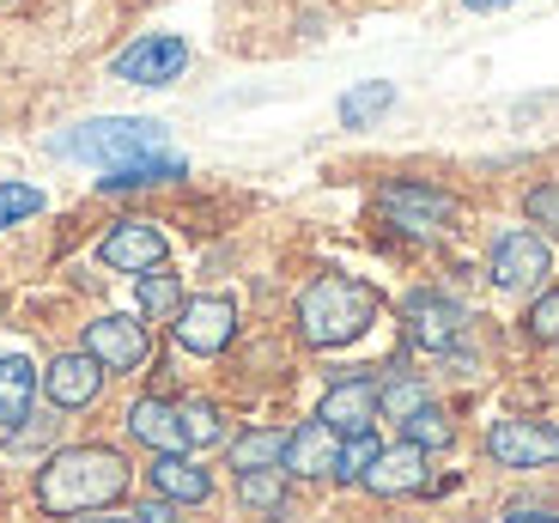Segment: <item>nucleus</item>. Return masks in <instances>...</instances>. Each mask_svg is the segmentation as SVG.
<instances>
[{"label": "nucleus", "mask_w": 559, "mask_h": 523, "mask_svg": "<svg viewBox=\"0 0 559 523\" xmlns=\"http://www.w3.org/2000/svg\"><path fill=\"white\" fill-rule=\"evenodd\" d=\"M128 494V456L110 444H68V451L43 456L37 468V506L49 518H85L104 511Z\"/></svg>", "instance_id": "nucleus-1"}, {"label": "nucleus", "mask_w": 559, "mask_h": 523, "mask_svg": "<svg viewBox=\"0 0 559 523\" xmlns=\"http://www.w3.org/2000/svg\"><path fill=\"white\" fill-rule=\"evenodd\" d=\"M378 293L353 274H317V281L298 293V335L317 354H335V347H353L365 329L378 323Z\"/></svg>", "instance_id": "nucleus-2"}, {"label": "nucleus", "mask_w": 559, "mask_h": 523, "mask_svg": "<svg viewBox=\"0 0 559 523\" xmlns=\"http://www.w3.org/2000/svg\"><path fill=\"white\" fill-rule=\"evenodd\" d=\"M165 122L153 116H98V122H80L56 141V153L80 158V165H98V170H116L128 158H146V153H165Z\"/></svg>", "instance_id": "nucleus-3"}, {"label": "nucleus", "mask_w": 559, "mask_h": 523, "mask_svg": "<svg viewBox=\"0 0 559 523\" xmlns=\"http://www.w3.org/2000/svg\"><path fill=\"white\" fill-rule=\"evenodd\" d=\"M378 213H383V226L407 231V238H438V231H450L462 219L456 195H444V189H432V183H414V177L383 183L378 189Z\"/></svg>", "instance_id": "nucleus-4"}, {"label": "nucleus", "mask_w": 559, "mask_h": 523, "mask_svg": "<svg viewBox=\"0 0 559 523\" xmlns=\"http://www.w3.org/2000/svg\"><path fill=\"white\" fill-rule=\"evenodd\" d=\"M547 269H554V250H547L542 231L504 226L499 238H492L487 274H492V286H499V293H535V286L547 281Z\"/></svg>", "instance_id": "nucleus-5"}, {"label": "nucleus", "mask_w": 559, "mask_h": 523, "mask_svg": "<svg viewBox=\"0 0 559 523\" xmlns=\"http://www.w3.org/2000/svg\"><path fill=\"white\" fill-rule=\"evenodd\" d=\"M170 335H177L182 354L195 359H213L231 347V335H238V305L225 293H201V298H182V311L170 317Z\"/></svg>", "instance_id": "nucleus-6"}, {"label": "nucleus", "mask_w": 559, "mask_h": 523, "mask_svg": "<svg viewBox=\"0 0 559 523\" xmlns=\"http://www.w3.org/2000/svg\"><path fill=\"white\" fill-rule=\"evenodd\" d=\"M487 456L504 468H547V463H559V432L547 420L504 414V420L487 426Z\"/></svg>", "instance_id": "nucleus-7"}, {"label": "nucleus", "mask_w": 559, "mask_h": 523, "mask_svg": "<svg viewBox=\"0 0 559 523\" xmlns=\"http://www.w3.org/2000/svg\"><path fill=\"white\" fill-rule=\"evenodd\" d=\"M462 305L450 293H432V286H419V293H407L402 298V329H407V341L414 347H426V354H450L456 347V335H462Z\"/></svg>", "instance_id": "nucleus-8"}, {"label": "nucleus", "mask_w": 559, "mask_h": 523, "mask_svg": "<svg viewBox=\"0 0 559 523\" xmlns=\"http://www.w3.org/2000/svg\"><path fill=\"white\" fill-rule=\"evenodd\" d=\"M182 68H189V43L170 37V31H146V37L128 43L122 56L110 61V73L128 85H170V80H182Z\"/></svg>", "instance_id": "nucleus-9"}, {"label": "nucleus", "mask_w": 559, "mask_h": 523, "mask_svg": "<svg viewBox=\"0 0 559 523\" xmlns=\"http://www.w3.org/2000/svg\"><path fill=\"white\" fill-rule=\"evenodd\" d=\"M85 354L98 359L104 371H140L146 366V354H153V335H146V323L140 317H98V323H85Z\"/></svg>", "instance_id": "nucleus-10"}, {"label": "nucleus", "mask_w": 559, "mask_h": 523, "mask_svg": "<svg viewBox=\"0 0 559 523\" xmlns=\"http://www.w3.org/2000/svg\"><path fill=\"white\" fill-rule=\"evenodd\" d=\"M165 255H170V243H165V231H158L153 219H116V226L104 231V243H98V262L116 269V274L165 269Z\"/></svg>", "instance_id": "nucleus-11"}, {"label": "nucleus", "mask_w": 559, "mask_h": 523, "mask_svg": "<svg viewBox=\"0 0 559 523\" xmlns=\"http://www.w3.org/2000/svg\"><path fill=\"white\" fill-rule=\"evenodd\" d=\"M335 463H341V432L322 420V414L286 432V456H280V468H286V475L317 482V475H335Z\"/></svg>", "instance_id": "nucleus-12"}, {"label": "nucleus", "mask_w": 559, "mask_h": 523, "mask_svg": "<svg viewBox=\"0 0 559 523\" xmlns=\"http://www.w3.org/2000/svg\"><path fill=\"white\" fill-rule=\"evenodd\" d=\"M378 390L383 383L378 378H341L329 396H322V420L335 426L341 439H353V432H371V426L383 420V408H378Z\"/></svg>", "instance_id": "nucleus-13"}, {"label": "nucleus", "mask_w": 559, "mask_h": 523, "mask_svg": "<svg viewBox=\"0 0 559 523\" xmlns=\"http://www.w3.org/2000/svg\"><path fill=\"white\" fill-rule=\"evenodd\" d=\"M43 390H49V402L56 408H92L98 402V390H104V366L92 354H61V359H49V371H43Z\"/></svg>", "instance_id": "nucleus-14"}, {"label": "nucleus", "mask_w": 559, "mask_h": 523, "mask_svg": "<svg viewBox=\"0 0 559 523\" xmlns=\"http://www.w3.org/2000/svg\"><path fill=\"white\" fill-rule=\"evenodd\" d=\"M365 487L378 499H402V494H419L426 487V451L419 444H395V451H378V463L365 468Z\"/></svg>", "instance_id": "nucleus-15"}, {"label": "nucleus", "mask_w": 559, "mask_h": 523, "mask_svg": "<svg viewBox=\"0 0 559 523\" xmlns=\"http://www.w3.org/2000/svg\"><path fill=\"white\" fill-rule=\"evenodd\" d=\"M37 383H43V371L31 366L25 354H7V359H0V432H19V426L31 420Z\"/></svg>", "instance_id": "nucleus-16"}, {"label": "nucleus", "mask_w": 559, "mask_h": 523, "mask_svg": "<svg viewBox=\"0 0 559 523\" xmlns=\"http://www.w3.org/2000/svg\"><path fill=\"white\" fill-rule=\"evenodd\" d=\"M128 432H134L140 444H153V451H189L182 414H177V402H165V396H140L134 408H128Z\"/></svg>", "instance_id": "nucleus-17"}, {"label": "nucleus", "mask_w": 559, "mask_h": 523, "mask_svg": "<svg viewBox=\"0 0 559 523\" xmlns=\"http://www.w3.org/2000/svg\"><path fill=\"white\" fill-rule=\"evenodd\" d=\"M146 475H153V487L170 499V506H201V499L213 494V475H207V468H195L182 451H158Z\"/></svg>", "instance_id": "nucleus-18"}, {"label": "nucleus", "mask_w": 559, "mask_h": 523, "mask_svg": "<svg viewBox=\"0 0 559 523\" xmlns=\"http://www.w3.org/2000/svg\"><path fill=\"white\" fill-rule=\"evenodd\" d=\"M177 177H189V165L177 153H146V158H128V165L104 170L98 183L104 189H153V183H177Z\"/></svg>", "instance_id": "nucleus-19"}, {"label": "nucleus", "mask_w": 559, "mask_h": 523, "mask_svg": "<svg viewBox=\"0 0 559 523\" xmlns=\"http://www.w3.org/2000/svg\"><path fill=\"white\" fill-rule=\"evenodd\" d=\"M383 110H395V85L390 80H365L341 98V128H371Z\"/></svg>", "instance_id": "nucleus-20"}, {"label": "nucleus", "mask_w": 559, "mask_h": 523, "mask_svg": "<svg viewBox=\"0 0 559 523\" xmlns=\"http://www.w3.org/2000/svg\"><path fill=\"white\" fill-rule=\"evenodd\" d=\"M286 468H238V499L250 511H280L286 506Z\"/></svg>", "instance_id": "nucleus-21"}, {"label": "nucleus", "mask_w": 559, "mask_h": 523, "mask_svg": "<svg viewBox=\"0 0 559 523\" xmlns=\"http://www.w3.org/2000/svg\"><path fill=\"white\" fill-rule=\"evenodd\" d=\"M140 311H146V323H170V317L182 311L177 274H165V269H146V274H140Z\"/></svg>", "instance_id": "nucleus-22"}, {"label": "nucleus", "mask_w": 559, "mask_h": 523, "mask_svg": "<svg viewBox=\"0 0 559 523\" xmlns=\"http://www.w3.org/2000/svg\"><path fill=\"white\" fill-rule=\"evenodd\" d=\"M280 456H286V432L274 426H255L231 444V468H280Z\"/></svg>", "instance_id": "nucleus-23"}, {"label": "nucleus", "mask_w": 559, "mask_h": 523, "mask_svg": "<svg viewBox=\"0 0 559 523\" xmlns=\"http://www.w3.org/2000/svg\"><path fill=\"white\" fill-rule=\"evenodd\" d=\"M402 432H407V444H419V451H444V444L456 439L450 414H444V408H432V402H419V408L402 420Z\"/></svg>", "instance_id": "nucleus-24"}, {"label": "nucleus", "mask_w": 559, "mask_h": 523, "mask_svg": "<svg viewBox=\"0 0 559 523\" xmlns=\"http://www.w3.org/2000/svg\"><path fill=\"white\" fill-rule=\"evenodd\" d=\"M182 414V439H189V451H207V444L225 439V414L213 408V402H177Z\"/></svg>", "instance_id": "nucleus-25"}, {"label": "nucleus", "mask_w": 559, "mask_h": 523, "mask_svg": "<svg viewBox=\"0 0 559 523\" xmlns=\"http://www.w3.org/2000/svg\"><path fill=\"white\" fill-rule=\"evenodd\" d=\"M378 432H353V439H341V463H335V482H365V468L378 463Z\"/></svg>", "instance_id": "nucleus-26"}, {"label": "nucleus", "mask_w": 559, "mask_h": 523, "mask_svg": "<svg viewBox=\"0 0 559 523\" xmlns=\"http://www.w3.org/2000/svg\"><path fill=\"white\" fill-rule=\"evenodd\" d=\"M523 213H530V226L542 231V238L559 243V183H535L530 201H523Z\"/></svg>", "instance_id": "nucleus-27"}, {"label": "nucleus", "mask_w": 559, "mask_h": 523, "mask_svg": "<svg viewBox=\"0 0 559 523\" xmlns=\"http://www.w3.org/2000/svg\"><path fill=\"white\" fill-rule=\"evenodd\" d=\"M31 213H43V189H31V183H0V231L19 226V219H31Z\"/></svg>", "instance_id": "nucleus-28"}, {"label": "nucleus", "mask_w": 559, "mask_h": 523, "mask_svg": "<svg viewBox=\"0 0 559 523\" xmlns=\"http://www.w3.org/2000/svg\"><path fill=\"white\" fill-rule=\"evenodd\" d=\"M419 402H426V383H414V378H395V383H383V390H378V408L390 414V420H407Z\"/></svg>", "instance_id": "nucleus-29"}, {"label": "nucleus", "mask_w": 559, "mask_h": 523, "mask_svg": "<svg viewBox=\"0 0 559 523\" xmlns=\"http://www.w3.org/2000/svg\"><path fill=\"white\" fill-rule=\"evenodd\" d=\"M523 323H530V335L542 341V347H559V286H554V293H542V298H535Z\"/></svg>", "instance_id": "nucleus-30"}, {"label": "nucleus", "mask_w": 559, "mask_h": 523, "mask_svg": "<svg viewBox=\"0 0 559 523\" xmlns=\"http://www.w3.org/2000/svg\"><path fill=\"white\" fill-rule=\"evenodd\" d=\"M504 523H559L554 511H535V506H511L504 511Z\"/></svg>", "instance_id": "nucleus-31"}, {"label": "nucleus", "mask_w": 559, "mask_h": 523, "mask_svg": "<svg viewBox=\"0 0 559 523\" xmlns=\"http://www.w3.org/2000/svg\"><path fill=\"white\" fill-rule=\"evenodd\" d=\"M140 518H146V523H177V511H170V499L158 494L153 506H140Z\"/></svg>", "instance_id": "nucleus-32"}, {"label": "nucleus", "mask_w": 559, "mask_h": 523, "mask_svg": "<svg viewBox=\"0 0 559 523\" xmlns=\"http://www.w3.org/2000/svg\"><path fill=\"white\" fill-rule=\"evenodd\" d=\"M80 523H146V518H140V511H110V506H104L98 518H80Z\"/></svg>", "instance_id": "nucleus-33"}, {"label": "nucleus", "mask_w": 559, "mask_h": 523, "mask_svg": "<svg viewBox=\"0 0 559 523\" xmlns=\"http://www.w3.org/2000/svg\"><path fill=\"white\" fill-rule=\"evenodd\" d=\"M468 13H492V7H511V0H462Z\"/></svg>", "instance_id": "nucleus-34"}]
</instances>
